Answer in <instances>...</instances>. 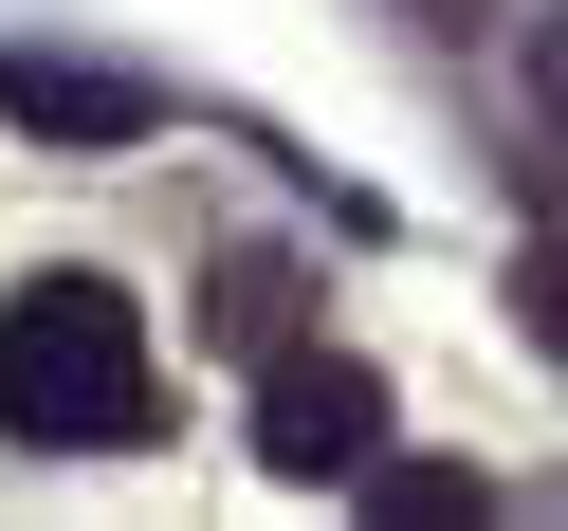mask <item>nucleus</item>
I'll return each mask as SVG.
<instances>
[{
  "label": "nucleus",
  "instance_id": "1",
  "mask_svg": "<svg viewBox=\"0 0 568 531\" xmlns=\"http://www.w3.org/2000/svg\"><path fill=\"white\" fill-rule=\"evenodd\" d=\"M0 440H38V458L148 440V312L111 275H19L0 294Z\"/></svg>",
  "mask_w": 568,
  "mask_h": 531
},
{
  "label": "nucleus",
  "instance_id": "2",
  "mask_svg": "<svg viewBox=\"0 0 568 531\" xmlns=\"http://www.w3.org/2000/svg\"><path fill=\"white\" fill-rule=\"evenodd\" d=\"M257 458L312 477V494L367 477V458H385V385L348 367V348H275V367H257Z\"/></svg>",
  "mask_w": 568,
  "mask_h": 531
},
{
  "label": "nucleus",
  "instance_id": "3",
  "mask_svg": "<svg viewBox=\"0 0 568 531\" xmlns=\"http://www.w3.org/2000/svg\"><path fill=\"white\" fill-rule=\"evenodd\" d=\"M0 111H19V129H38V147H148V74H92V55H38V38H19V55H0Z\"/></svg>",
  "mask_w": 568,
  "mask_h": 531
},
{
  "label": "nucleus",
  "instance_id": "4",
  "mask_svg": "<svg viewBox=\"0 0 568 531\" xmlns=\"http://www.w3.org/2000/svg\"><path fill=\"white\" fill-rule=\"evenodd\" d=\"M202 330H221V348H294V275H275V257H239L221 294H202Z\"/></svg>",
  "mask_w": 568,
  "mask_h": 531
},
{
  "label": "nucleus",
  "instance_id": "5",
  "mask_svg": "<svg viewBox=\"0 0 568 531\" xmlns=\"http://www.w3.org/2000/svg\"><path fill=\"white\" fill-rule=\"evenodd\" d=\"M367 513H404V531H458V513H477V477H458V458H367Z\"/></svg>",
  "mask_w": 568,
  "mask_h": 531
},
{
  "label": "nucleus",
  "instance_id": "6",
  "mask_svg": "<svg viewBox=\"0 0 568 531\" xmlns=\"http://www.w3.org/2000/svg\"><path fill=\"white\" fill-rule=\"evenodd\" d=\"M514 330H531V348H568V221L531 238V275H514Z\"/></svg>",
  "mask_w": 568,
  "mask_h": 531
},
{
  "label": "nucleus",
  "instance_id": "7",
  "mask_svg": "<svg viewBox=\"0 0 568 531\" xmlns=\"http://www.w3.org/2000/svg\"><path fill=\"white\" fill-rule=\"evenodd\" d=\"M531 92H550V129H568V19H531Z\"/></svg>",
  "mask_w": 568,
  "mask_h": 531
}]
</instances>
